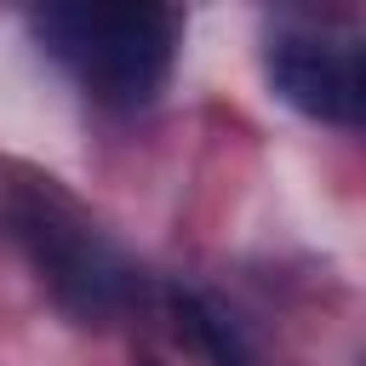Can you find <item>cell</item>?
Listing matches in <instances>:
<instances>
[{"label": "cell", "instance_id": "cell-1", "mask_svg": "<svg viewBox=\"0 0 366 366\" xmlns=\"http://www.w3.org/2000/svg\"><path fill=\"white\" fill-rule=\"evenodd\" d=\"M34 29L103 109L154 103L177 51V11L166 6H46Z\"/></svg>", "mask_w": 366, "mask_h": 366}, {"label": "cell", "instance_id": "cell-2", "mask_svg": "<svg viewBox=\"0 0 366 366\" xmlns=\"http://www.w3.org/2000/svg\"><path fill=\"white\" fill-rule=\"evenodd\" d=\"M11 223L63 315H74L80 326H103L132 303V263L63 189L23 183L11 200Z\"/></svg>", "mask_w": 366, "mask_h": 366}, {"label": "cell", "instance_id": "cell-3", "mask_svg": "<svg viewBox=\"0 0 366 366\" xmlns=\"http://www.w3.org/2000/svg\"><path fill=\"white\" fill-rule=\"evenodd\" d=\"M269 86L297 114L343 126L349 46L343 40H326V34H274V46H269Z\"/></svg>", "mask_w": 366, "mask_h": 366}, {"label": "cell", "instance_id": "cell-4", "mask_svg": "<svg viewBox=\"0 0 366 366\" xmlns=\"http://www.w3.org/2000/svg\"><path fill=\"white\" fill-rule=\"evenodd\" d=\"M172 326H177V343H183L200 366H263L252 332H246L212 292L177 286V292H172Z\"/></svg>", "mask_w": 366, "mask_h": 366}, {"label": "cell", "instance_id": "cell-5", "mask_svg": "<svg viewBox=\"0 0 366 366\" xmlns=\"http://www.w3.org/2000/svg\"><path fill=\"white\" fill-rule=\"evenodd\" d=\"M343 126L366 132V40H349V97H343Z\"/></svg>", "mask_w": 366, "mask_h": 366}]
</instances>
